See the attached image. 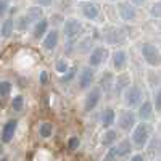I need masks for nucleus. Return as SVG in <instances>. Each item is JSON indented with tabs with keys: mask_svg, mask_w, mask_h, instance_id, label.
<instances>
[{
	"mask_svg": "<svg viewBox=\"0 0 161 161\" xmlns=\"http://www.w3.org/2000/svg\"><path fill=\"white\" fill-rule=\"evenodd\" d=\"M152 139V127L147 123H137L130 130V142L137 148H145Z\"/></svg>",
	"mask_w": 161,
	"mask_h": 161,
	"instance_id": "nucleus-1",
	"label": "nucleus"
},
{
	"mask_svg": "<svg viewBox=\"0 0 161 161\" xmlns=\"http://www.w3.org/2000/svg\"><path fill=\"white\" fill-rule=\"evenodd\" d=\"M140 53L148 66H152V68H159L161 66V50L155 44L143 42L140 45Z\"/></svg>",
	"mask_w": 161,
	"mask_h": 161,
	"instance_id": "nucleus-2",
	"label": "nucleus"
},
{
	"mask_svg": "<svg viewBox=\"0 0 161 161\" xmlns=\"http://www.w3.org/2000/svg\"><path fill=\"white\" fill-rule=\"evenodd\" d=\"M142 102H143V92L139 86H129L123 92V103L127 110L137 108Z\"/></svg>",
	"mask_w": 161,
	"mask_h": 161,
	"instance_id": "nucleus-3",
	"label": "nucleus"
},
{
	"mask_svg": "<svg viewBox=\"0 0 161 161\" xmlns=\"http://www.w3.org/2000/svg\"><path fill=\"white\" fill-rule=\"evenodd\" d=\"M84 32V26L77 18H68L63 23V36L68 40H76Z\"/></svg>",
	"mask_w": 161,
	"mask_h": 161,
	"instance_id": "nucleus-4",
	"label": "nucleus"
},
{
	"mask_svg": "<svg viewBox=\"0 0 161 161\" xmlns=\"http://www.w3.org/2000/svg\"><path fill=\"white\" fill-rule=\"evenodd\" d=\"M108 57H110V52H108V48L106 47H103V45H98V47H93V50L89 53V66L90 68H100L102 64H105L106 63V60H108Z\"/></svg>",
	"mask_w": 161,
	"mask_h": 161,
	"instance_id": "nucleus-5",
	"label": "nucleus"
},
{
	"mask_svg": "<svg viewBox=\"0 0 161 161\" xmlns=\"http://www.w3.org/2000/svg\"><path fill=\"white\" fill-rule=\"evenodd\" d=\"M118 13L123 21L134 23L137 18V7H134L129 0H121V2H118Z\"/></svg>",
	"mask_w": 161,
	"mask_h": 161,
	"instance_id": "nucleus-6",
	"label": "nucleus"
},
{
	"mask_svg": "<svg viewBox=\"0 0 161 161\" xmlns=\"http://www.w3.org/2000/svg\"><path fill=\"white\" fill-rule=\"evenodd\" d=\"M137 124V114L132 110H124L118 116V127L123 132H130Z\"/></svg>",
	"mask_w": 161,
	"mask_h": 161,
	"instance_id": "nucleus-7",
	"label": "nucleus"
},
{
	"mask_svg": "<svg viewBox=\"0 0 161 161\" xmlns=\"http://www.w3.org/2000/svg\"><path fill=\"white\" fill-rule=\"evenodd\" d=\"M100 100H102V90H100V87L98 86L90 87L89 92H87V95H86V98H84V111H87V113L93 111L98 106Z\"/></svg>",
	"mask_w": 161,
	"mask_h": 161,
	"instance_id": "nucleus-8",
	"label": "nucleus"
},
{
	"mask_svg": "<svg viewBox=\"0 0 161 161\" xmlns=\"http://www.w3.org/2000/svg\"><path fill=\"white\" fill-rule=\"evenodd\" d=\"M95 80V69L90 68V66H86V68L80 69L79 73V79H77V87L79 90H89Z\"/></svg>",
	"mask_w": 161,
	"mask_h": 161,
	"instance_id": "nucleus-9",
	"label": "nucleus"
},
{
	"mask_svg": "<svg viewBox=\"0 0 161 161\" xmlns=\"http://www.w3.org/2000/svg\"><path fill=\"white\" fill-rule=\"evenodd\" d=\"M80 11H82V16L89 21H97L100 16V5L97 2H92V0H87L80 5Z\"/></svg>",
	"mask_w": 161,
	"mask_h": 161,
	"instance_id": "nucleus-10",
	"label": "nucleus"
},
{
	"mask_svg": "<svg viewBox=\"0 0 161 161\" xmlns=\"http://www.w3.org/2000/svg\"><path fill=\"white\" fill-rule=\"evenodd\" d=\"M111 63H113V68L118 73H123L127 66V53L123 48H118L111 53Z\"/></svg>",
	"mask_w": 161,
	"mask_h": 161,
	"instance_id": "nucleus-11",
	"label": "nucleus"
},
{
	"mask_svg": "<svg viewBox=\"0 0 161 161\" xmlns=\"http://www.w3.org/2000/svg\"><path fill=\"white\" fill-rule=\"evenodd\" d=\"M16 129H18V121H16V119L7 121V123L3 124V127H2V134H0V139H2V142H3V143H10V142L13 140V137H15Z\"/></svg>",
	"mask_w": 161,
	"mask_h": 161,
	"instance_id": "nucleus-12",
	"label": "nucleus"
},
{
	"mask_svg": "<svg viewBox=\"0 0 161 161\" xmlns=\"http://www.w3.org/2000/svg\"><path fill=\"white\" fill-rule=\"evenodd\" d=\"M106 42H108L110 45H114V47H121L126 44V34L118 29V28H111L108 29V32H106Z\"/></svg>",
	"mask_w": 161,
	"mask_h": 161,
	"instance_id": "nucleus-13",
	"label": "nucleus"
},
{
	"mask_svg": "<svg viewBox=\"0 0 161 161\" xmlns=\"http://www.w3.org/2000/svg\"><path fill=\"white\" fill-rule=\"evenodd\" d=\"M155 113V108H153V103L152 100H143L139 106H137V119H140L142 123H147Z\"/></svg>",
	"mask_w": 161,
	"mask_h": 161,
	"instance_id": "nucleus-14",
	"label": "nucleus"
},
{
	"mask_svg": "<svg viewBox=\"0 0 161 161\" xmlns=\"http://www.w3.org/2000/svg\"><path fill=\"white\" fill-rule=\"evenodd\" d=\"M58 42H60V32L57 29H52L45 34V37L42 39V47L44 50L47 52H53L57 47H58Z\"/></svg>",
	"mask_w": 161,
	"mask_h": 161,
	"instance_id": "nucleus-15",
	"label": "nucleus"
},
{
	"mask_svg": "<svg viewBox=\"0 0 161 161\" xmlns=\"http://www.w3.org/2000/svg\"><path fill=\"white\" fill-rule=\"evenodd\" d=\"M130 86V74L129 73H119L114 77V84H113V90L118 93V95H123V92Z\"/></svg>",
	"mask_w": 161,
	"mask_h": 161,
	"instance_id": "nucleus-16",
	"label": "nucleus"
},
{
	"mask_svg": "<svg viewBox=\"0 0 161 161\" xmlns=\"http://www.w3.org/2000/svg\"><path fill=\"white\" fill-rule=\"evenodd\" d=\"M98 121H100V126H102L103 129H111L113 124L116 123V113H114V110L111 108V106H106V108H103V111L100 113Z\"/></svg>",
	"mask_w": 161,
	"mask_h": 161,
	"instance_id": "nucleus-17",
	"label": "nucleus"
},
{
	"mask_svg": "<svg viewBox=\"0 0 161 161\" xmlns=\"http://www.w3.org/2000/svg\"><path fill=\"white\" fill-rule=\"evenodd\" d=\"M132 150H134V145H132V142L129 139H123V140H119L118 143H114V152H116L118 159L130 156Z\"/></svg>",
	"mask_w": 161,
	"mask_h": 161,
	"instance_id": "nucleus-18",
	"label": "nucleus"
},
{
	"mask_svg": "<svg viewBox=\"0 0 161 161\" xmlns=\"http://www.w3.org/2000/svg\"><path fill=\"white\" fill-rule=\"evenodd\" d=\"M118 137H119V134L116 129H106L103 132V136H102V147H105V148H110V147H113L116 142H118Z\"/></svg>",
	"mask_w": 161,
	"mask_h": 161,
	"instance_id": "nucleus-19",
	"label": "nucleus"
},
{
	"mask_svg": "<svg viewBox=\"0 0 161 161\" xmlns=\"http://www.w3.org/2000/svg\"><path fill=\"white\" fill-rule=\"evenodd\" d=\"M47 32H48V23L44 18L32 26V37L34 39H44Z\"/></svg>",
	"mask_w": 161,
	"mask_h": 161,
	"instance_id": "nucleus-20",
	"label": "nucleus"
},
{
	"mask_svg": "<svg viewBox=\"0 0 161 161\" xmlns=\"http://www.w3.org/2000/svg\"><path fill=\"white\" fill-rule=\"evenodd\" d=\"M98 87H100V90H103V92H110V90H113V84H114V77H113V74H110V73H106V74H103L102 77H100V80H98Z\"/></svg>",
	"mask_w": 161,
	"mask_h": 161,
	"instance_id": "nucleus-21",
	"label": "nucleus"
},
{
	"mask_svg": "<svg viewBox=\"0 0 161 161\" xmlns=\"http://www.w3.org/2000/svg\"><path fill=\"white\" fill-rule=\"evenodd\" d=\"M15 26H16L15 19H13V18H7V19L3 21V24H2V29H0V34H2V37L8 39V37L13 34V29H15Z\"/></svg>",
	"mask_w": 161,
	"mask_h": 161,
	"instance_id": "nucleus-22",
	"label": "nucleus"
},
{
	"mask_svg": "<svg viewBox=\"0 0 161 161\" xmlns=\"http://www.w3.org/2000/svg\"><path fill=\"white\" fill-rule=\"evenodd\" d=\"M26 15H28V16L31 18L32 24H36L37 21L42 19V16H44V10H42V7H37V5H34V7H31L28 11H26Z\"/></svg>",
	"mask_w": 161,
	"mask_h": 161,
	"instance_id": "nucleus-23",
	"label": "nucleus"
},
{
	"mask_svg": "<svg viewBox=\"0 0 161 161\" xmlns=\"http://www.w3.org/2000/svg\"><path fill=\"white\" fill-rule=\"evenodd\" d=\"M76 50H79V53H90L93 50V40L90 37H84L76 45Z\"/></svg>",
	"mask_w": 161,
	"mask_h": 161,
	"instance_id": "nucleus-24",
	"label": "nucleus"
},
{
	"mask_svg": "<svg viewBox=\"0 0 161 161\" xmlns=\"http://www.w3.org/2000/svg\"><path fill=\"white\" fill-rule=\"evenodd\" d=\"M31 26H32V21H31V18L26 15V13H24V15H21L18 18V21H16V28L19 31H26L28 28H31Z\"/></svg>",
	"mask_w": 161,
	"mask_h": 161,
	"instance_id": "nucleus-25",
	"label": "nucleus"
},
{
	"mask_svg": "<svg viewBox=\"0 0 161 161\" xmlns=\"http://www.w3.org/2000/svg\"><path fill=\"white\" fill-rule=\"evenodd\" d=\"M52 132H53V126L50 123H42L39 126V136L42 139H48L52 136Z\"/></svg>",
	"mask_w": 161,
	"mask_h": 161,
	"instance_id": "nucleus-26",
	"label": "nucleus"
},
{
	"mask_svg": "<svg viewBox=\"0 0 161 161\" xmlns=\"http://www.w3.org/2000/svg\"><path fill=\"white\" fill-rule=\"evenodd\" d=\"M23 108H24V98H23V95L13 97V100H11V110L16 111V113H19Z\"/></svg>",
	"mask_w": 161,
	"mask_h": 161,
	"instance_id": "nucleus-27",
	"label": "nucleus"
},
{
	"mask_svg": "<svg viewBox=\"0 0 161 161\" xmlns=\"http://www.w3.org/2000/svg\"><path fill=\"white\" fill-rule=\"evenodd\" d=\"M55 69H57L58 74H66V73L69 71V64H68V61H66L64 58H60V60H57Z\"/></svg>",
	"mask_w": 161,
	"mask_h": 161,
	"instance_id": "nucleus-28",
	"label": "nucleus"
},
{
	"mask_svg": "<svg viewBox=\"0 0 161 161\" xmlns=\"http://www.w3.org/2000/svg\"><path fill=\"white\" fill-rule=\"evenodd\" d=\"M148 11H150V16H152V18L159 19V18H161V0H156V2H153Z\"/></svg>",
	"mask_w": 161,
	"mask_h": 161,
	"instance_id": "nucleus-29",
	"label": "nucleus"
},
{
	"mask_svg": "<svg viewBox=\"0 0 161 161\" xmlns=\"http://www.w3.org/2000/svg\"><path fill=\"white\" fill-rule=\"evenodd\" d=\"M153 108H155V111L156 113H161V86L155 90V93H153Z\"/></svg>",
	"mask_w": 161,
	"mask_h": 161,
	"instance_id": "nucleus-30",
	"label": "nucleus"
},
{
	"mask_svg": "<svg viewBox=\"0 0 161 161\" xmlns=\"http://www.w3.org/2000/svg\"><path fill=\"white\" fill-rule=\"evenodd\" d=\"M11 92V82L10 80H0V97L5 98Z\"/></svg>",
	"mask_w": 161,
	"mask_h": 161,
	"instance_id": "nucleus-31",
	"label": "nucleus"
},
{
	"mask_svg": "<svg viewBox=\"0 0 161 161\" xmlns=\"http://www.w3.org/2000/svg\"><path fill=\"white\" fill-rule=\"evenodd\" d=\"M79 145H80V140H79L77 137H71V139L68 140V148H69V150L79 148Z\"/></svg>",
	"mask_w": 161,
	"mask_h": 161,
	"instance_id": "nucleus-32",
	"label": "nucleus"
},
{
	"mask_svg": "<svg viewBox=\"0 0 161 161\" xmlns=\"http://www.w3.org/2000/svg\"><path fill=\"white\" fill-rule=\"evenodd\" d=\"M8 7H10V2H8V0H0V16L5 15L7 10H8Z\"/></svg>",
	"mask_w": 161,
	"mask_h": 161,
	"instance_id": "nucleus-33",
	"label": "nucleus"
},
{
	"mask_svg": "<svg viewBox=\"0 0 161 161\" xmlns=\"http://www.w3.org/2000/svg\"><path fill=\"white\" fill-rule=\"evenodd\" d=\"M32 2L37 5V7H50L52 3H53V0H32Z\"/></svg>",
	"mask_w": 161,
	"mask_h": 161,
	"instance_id": "nucleus-34",
	"label": "nucleus"
},
{
	"mask_svg": "<svg viewBox=\"0 0 161 161\" xmlns=\"http://www.w3.org/2000/svg\"><path fill=\"white\" fill-rule=\"evenodd\" d=\"M129 161H147V158L142 153H136V155H130Z\"/></svg>",
	"mask_w": 161,
	"mask_h": 161,
	"instance_id": "nucleus-35",
	"label": "nucleus"
},
{
	"mask_svg": "<svg viewBox=\"0 0 161 161\" xmlns=\"http://www.w3.org/2000/svg\"><path fill=\"white\" fill-rule=\"evenodd\" d=\"M147 2V0H130V3L134 5V7H140V5H143Z\"/></svg>",
	"mask_w": 161,
	"mask_h": 161,
	"instance_id": "nucleus-36",
	"label": "nucleus"
},
{
	"mask_svg": "<svg viewBox=\"0 0 161 161\" xmlns=\"http://www.w3.org/2000/svg\"><path fill=\"white\" fill-rule=\"evenodd\" d=\"M0 161H7V158H2V159H0Z\"/></svg>",
	"mask_w": 161,
	"mask_h": 161,
	"instance_id": "nucleus-37",
	"label": "nucleus"
},
{
	"mask_svg": "<svg viewBox=\"0 0 161 161\" xmlns=\"http://www.w3.org/2000/svg\"><path fill=\"white\" fill-rule=\"evenodd\" d=\"M159 32H161V23H159Z\"/></svg>",
	"mask_w": 161,
	"mask_h": 161,
	"instance_id": "nucleus-38",
	"label": "nucleus"
},
{
	"mask_svg": "<svg viewBox=\"0 0 161 161\" xmlns=\"http://www.w3.org/2000/svg\"><path fill=\"white\" fill-rule=\"evenodd\" d=\"M111 2H116V0H111Z\"/></svg>",
	"mask_w": 161,
	"mask_h": 161,
	"instance_id": "nucleus-39",
	"label": "nucleus"
},
{
	"mask_svg": "<svg viewBox=\"0 0 161 161\" xmlns=\"http://www.w3.org/2000/svg\"><path fill=\"white\" fill-rule=\"evenodd\" d=\"M86 2H87V0H86Z\"/></svg>",
	"mask_w": 161,
	"mask_h": 161,
	"instance_id": "nucleus-40",
	"label": "nucleus"
},
{
	"mask_svg": "<svg viewBox=\"0 0 161 161\" xmlns=\"http://www.w3.org/2000/svg\"><path fill=\"white\" fill-rule=\"evenodd\" d=\"M159 161H161V159H159Z\"/></svg>",
	"mask_w": 161,
	"mask_h": 161,
	"instance_id": "nucleus-41",
	"label": "nucleus"
}]
</instances>
